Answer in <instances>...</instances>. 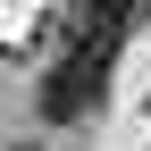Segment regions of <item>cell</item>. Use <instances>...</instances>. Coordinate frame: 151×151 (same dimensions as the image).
Returning a JSON list of instances; mask_svg holds the SVG:
<instances>
[{
	"instance_id": "2",
	"label": "cell",
	"mask_w": 151,
	"mask_h": 151,
	"mask_svg": "<svg viewBox=\"0 0 151 151\" xmlns=\"http://www.w3.org/2000/svg\"><path fill=\"white\" fill-rule=\"evenodd\" d=\"M76 9H84V17H92L101 34H126V25H134V17L151 9V0H76Z\"/></svg>"
},
{
	"instance_id": "3",
	"label": "cell",
	"mask_w": 151,
	"mask_h": 151,
	"mask_svg": "<svg viewBox=\"0 0 151 151\" xmlns=\"http://www.w3.org/2000/svg\"><path fill=\"white\" fill-rule=\"evenodd\" d=\"M25 151H34V143H25Z\"/></svg>"
},
{
	"instance_id": "1",
	"label": "cell",
	"mask_w": 151,
	"mask_h": 151,
	"mask_svg": "<svg viewBox=\"0 0 151 151\" xmlns=\"http://www.w3.org/2000/svg\"><path fill=\"white\" fill-rule=\"evenodd\" d=\"M109 59H118V34L92 25L84 42L42 76V109H50V118H92V109H101V92H109Z\"/></svg>"
}]
</instances>
